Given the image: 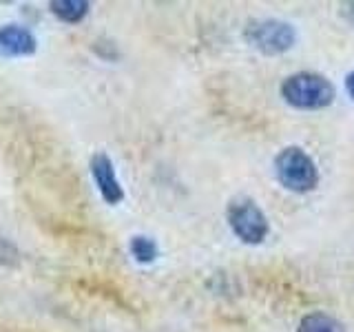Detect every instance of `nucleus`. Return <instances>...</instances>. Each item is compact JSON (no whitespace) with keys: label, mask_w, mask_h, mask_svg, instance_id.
Masks as SVG:
<instances>
[{"label":"nucleus","mask_w":354,"mask_h":332,"mask_svg":"<svg viewBox=\"0 0 354 332\" xmlns=\"http://www.w3.org/2000/svg\"><path fill=\"white\" fill-rule=\"evenodd\" d=\"M346 89H348V93L354 98V71L346 77Z\"/></svg>","instance_id":"9d476101"},{"label":"nucleus","mask_w":354,"mask_h":332,"mask_svg":"<svg viewBox=\"0 0 354 332\" xmlns=\"http://www.w3.org/2000/svg\"><path fill=\"white\" fill-rule=\"evenodd\" d=\"M281 95L288 104L297 109H324L335 100V86L324 75L301 71L290 75L281 84Z\"/></svg>","instance_id":"f257e3e1"},{"label":"nucleus","mask_w":354,"mask_h":332,"mask_svg":"<svg viewBox=\"0 0 354 332\" xmlns=\"http://www.w3.org/2000/svg\"><path fill=\"white\" fill-rule=\"evenodd\" d=\"M49 7L55 18H60L62 22H69V25L84 20L88 9H91V5H88L86 0H53V3H49Z\"/></svg>","instance_id":"0eeeda50"},{"label":"nucleus","mask_w":354,"mask_h":332,"mask_svg":"<svg viewBox=\"0 0 354 332\" xmlns=\"http://www.w3.org/2000/svg\"><path fill=\"white\" fill-rule=\"evenodd\" d=\"M131 252L140 264H151L158 257V243L151 237H133L131 239Z\"/></svg>","instance_id":"1a4fd4ad"},{"label":"nucleus","mask_w":354,"mask_h":332,"mask_svg":"<svg viewBox=\"0 0 354 332\" xmlns=\"http://www.w3.org/2000/svg\"><path fill=\"white\" fill-rule=\"evenodd\" d=\"M248 44L266 55H277L288 51L297 40L295 27L283 20H254L243 31Z\"/></svg>","instance_id":"7ed1b4c3"},{"label":"nucleus","mask_w":354,"mask_h":332,"mask_svg":"<svg viewBox=\"0 0 354 332\" xmlns=\"http://www.w3.org/2000/svg\"><path fill=\"white\" fill-rule=\"evenodd\" d=\"M226 215H228V224L232 232L246 243H261L270 230L263 210L248 197L230 202Z\"/></svg>","instance_id":"20e7f679"},{"label":"nucleus","mask_w":354,"mask_h":332,"mask_svg":"<svg viewBox=\"0 0 354 332\" xmlns=\"http://www.w3.org/2000/svg\"><path fill=\"white\" fill-rule=\"evenodd\" d=\"M274 171L279 182L295 193H308L313 191L319 182V171L313 158L299 147L283 149L274 160Z\"/></svg>","instance_id":"f03ea898"},{"label":"nucleus","mask_w":354,"mask_h":332,"mask_svg":"<svg viewBox=\"0 0 354 332\" xmlns=\"http://www.w3.org/2000/svg\"><path fill=\"white\" fill-rule=\"evenodd\" d=\"M297 332H346L339 319L326 313H310L299 321Z\"/></svg>","instance_id":"6e6552de"},{"label":"nucleus","mask_w":354,"mask_h":332,"mask_svg":"<svg viewBox=\"0 0 354 332\" xmlns=\"http://www.w3.org/2000/svg\"><path fill=\"white\" fill-rule=\"evenodd\" d=\"M38 49L36 36L22 25H3L0 27V55L3 58H20V55H31Z\"/></svg>","instance_id":"423d86ee"},{"label":"nucleus","mask_w":354,"mask_h":332,"mask_svg":"<svg viewBox=\"0 0 354 332\" xmlns=\"http://www.w3.org/2000/svg\"><path fill=\"white\" fill-rule=\"evenodd\" d=\"M91 175L106 204H120L124 199V191H122V184L115 175V166L106 153H95L91 158Z\"/></svg>","instance_id":"39448f33"}]
</instances>
